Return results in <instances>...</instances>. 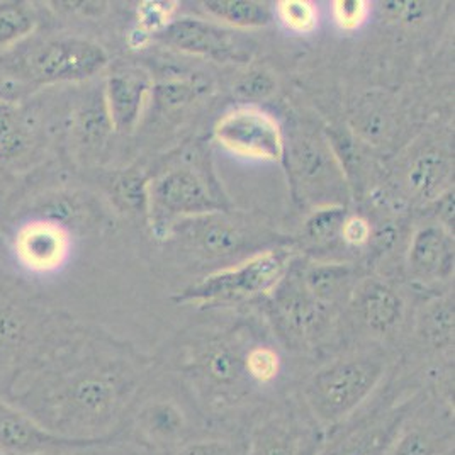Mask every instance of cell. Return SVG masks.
<instances>
[{"instance_id":"obj_41","label":"cell","mask_w":455,"mask_h":455,"mask_svg":"<svg viewBox=\"0 0 455 455\" xmlns=\"http://www.w3.org/2000/svg\"><path fill=\"white\" fill-rule=\"evenodd\" d=\"M451 455H454V454H451Z\"/></svg>"},{"instance_id":"obj_11","label":"cell","mask_w":455,"mask_h":455,"mask_svg":"<svg viewBox=\"0 0 455 455\" xmlns=\"http://www.w3.org/2000/svg\"><path fill=\"white\" fill-rule=\"evenodd\" d=\"M355 320L372 335L391 333L403 318L404 304L396 289L376 279L357 285L352 292Z\"/></svg>"},{"instance_id":"obj_26","label":"cell","mask_w":455,"mask_h":455,"mask_svg":"<svg viewBox=\"0 0 455 455\" xmlns=\"http://www.w3.org/2000/svg\"><path fill=\"white\" fill-rule=\"evenodd\" d=\"M277 16L287 29L299 35L313 33L318 24L313 4L306 0H281L277 4Z\"/></svg>"},{"instance_id":"obj_15","label":"cell","mask_w":455,"mask_h":455,"mask_svg":"<svg viewBox=\"0 0 455 455\" xmlns=\"http://www.w3.org/2000/svg\"><path fill=\"white\" fill-rule=\"evenodd\" d=\"M184 225H189L188 238L208 257L235 255L247 243V235L242 227L218 212L184 220Z\"/></svg>"},{"instance_id":"obj_35","label":"cell","mask_w":455,"mask_h":455,"mask_svg":"<svg viewBox=\"0 0 455 455\" xmlns=\"http://www.w3.org/2000/svg\"><path fill=\"white\" fill-rule=\"evenodd\" d=\"M74 206L68 203V201H65V199H55V201H52L48 206H46V214L52 218V220H55V221H63V220H68V218H72L74 216Z\"/></svg>"},{"instance_id":"obj_23","label":"cell","mask_w":455,"mask_h":455,"mask_svg":"<svg viewBox=\"0 0 455 455\" xmlns=\"http://www.w3.org/2000/svg\"><path fill=\"white\" fill-rule=\"evenodd\" d=\"M35 28L31 12L16 2L0 4V46L28 36Z\"/></svg>"},{"instance_id":"obj_14","label":"cell","mask_w":455,"mask_h":455,"mask_svg":"<svg viewBox=\"0 0 455 455\" xmlns=\"http://www.w3.org/2000/svg\"><path fill=\"white\" fill-rule=\"evenodd\" d=\"M454 262V245L442 227L421 228L410 247V268L421 281L445 279Z\"/></svg>"},{"instance_id":"obj_13","label":"cell","mask_w":455,"mask_h":455,"mask_svg":"<svg viewBox=\"0 0 455 455\" xmlns=\"http://www.w3.org/2000/svg\"><path fill=\"white\" fill-rule=\"evenodd\" d=\"M148 91V80L141 74L123 72L109 76L106 84V108L109 123L116 132H133L140 121Z\"/></svg>"},{"instance_id":"obj_9","label":"cell","mask_w":455,"mask_h":455,"mask_svg":"<svg viewBox=\"0 0 455 455\" xmlns=\"http://www.w3.org/2000/svg\"><path fill=\"white\" fill-rule=\"evenodd\" d=\"M100 442H84L55 435L31 415L0 401V451L7 455H44L84 449Z\"/></svg>"},{"instance_id":"obj_1","label":"cell","mask_w":455,"mask_h":455,"mask_svg":"<svg viewBox=\"0 0 455 455\" xmlns=\"http://www.w3.org/2000/svg\"><path fill=\"white\" fill-rule=\"evenodd\" d=\"M384 378V363L371 357L331 362L311 376L303 391L304 410L323 430H335L355 417Z\"/></svg>"},{"instance_id":"obj_29","label":"cell","mask_w":455,"mask_h":455,"mask_svg":"<svg viewBox=\"0 0 455 455\" xmlns=\"http://www.w3.org/2000/svg\"><path fill=\"white\" fill-rule=\"evenodd\" d=\"M331 12L337 26L343 31H355L369 16V4L365 0H335Z\"/></svg>"},{"instance_id":"obj_17","label":"cell","mask_w":455,"mask_h":455,"mask_svg":"<svg viewBox=\"0 0 455 455\" xmlns=\"http://www.w3.org/2000/svg\"><path fill=\"white\" fill-rule=\"evenodd\" d=\"M203 5L212 20H220L235 29L264 28L272 20V12L266 2L208 0Z\"/></svg>"},{"instance_id":"obj_19","label":"cell","mask_w":455,"mask_h":455,"mask_svg":"<svg viewBox=\"0 0 455 455\" xmlns=\"http://www.w3.org/2000/svg\"><path fill=\"white\" fill-rule=\"evenodd\" d=\"M65 251L61 235L53 228H35L22 238V257L29 266H57Z\"/></svg>"},{"instance_id":"obj_40","label":"cell","mask_w":455,"mask_h":455,"mask_svg":"<svg viewBox=\"0 0 455 455\" xmlns=\"http://www.w3.org/2000/svg\"><path fill=\"white\" fill-rule=\"evenodd\" d=\"M0 455H7V454H4V452H2V451H0Z\"/></svg>"},{"instance_id":"obj_28","label":"cell","mask_w":455,"mask_h":455,"mask_svg":"<svg viewBox=\"0 0 455 455\" xmlns=\"http://www.w3.org/2000/svg\"><path fill=\"white\" fill-rule=\"evenodd\" d=\"M177 2H162V0H148L141 2L138 14H140V28L148 36L152 33L164 31L172 22V18L177 11Z\"/></svg>"},{"instance_id":"obj_18","label":"cell","mask_w":455,"mask_h":455,"mask_svg":"<svg viewBox=\"0 0 455 455\" xmlns=\"http://www.w3.org/2000/svg\"><path fill=\"white\" fill-rule=\"evenodd\" d=\"M140 425L143 434L152 442L167 443L182 434L186 427V418L172 403H155L141 413Z\"/></svg>"},{"instance_id":"obj_36","label":"cell","mask_w":455,"mask_h":455,"mask_svg":"<svg viewBox=\"0 0 455 455\" xmlns=\"http://www.w3.org/2000/svg\"><path fill=\"white\" fill-rule=\"evenodd\" d=\"M20 331V320L11 313H0V340H9Z\"/></svg>"},{"instance_id":"obj_6","label":"cell","mask_w":455,"mask_h":455,"mask_svg":"<svg viewBox=\"0 0 455 455\" xmlns=\"http://www.w3.org/2000/svg\"><path fill=\"white\" fill-rule=\"evenodd\" d=\"M109 58L87 39L63 38L43 44L28 61L29 76L41 84L82 82L97 76Z\"/></svg>"},{"instance_id":"obj_31","label":"cell","mask_w":455,"mask_h":455,"mask_svg":"<svg viewBox=\"0 0 455 455\" xmlns=\"http://www.w3.org/2000/svg\"><path fill=\"white\" fill-rule=\"evenodd\" d=\"M235 91L243 99H264L275 91V82L266 72L253 70L236 82Z\"/></svg>"},{"instance_id":"obj_16","label":"cell","mask_w":455,"mask_h":455,"mask_svg":"<svg viewBox=\"0 0 455 455\" xmlns=\"http://www.w3.org/2000/svg\"><path fill=\"white\" fill-rule=\"evenodd\" d=\"M301 279L323 307L340 303L355 289V270L348 264H315L304 272Z\"/></svg>"},{"instance_id":"obj_21","label":"cell","mask_w":455,"mask_h":455,"mask_svg":"<svg viewBox=\"0 0 455 455\" xmlns=\"http://www.w3.org/2000/svg\"><path fill=\"white\" fill-rule=\"evenodd\" d=\"M451 164L442 153L427 152L418 156L410 171V188L419 196H432L445 182Z\"/></svg>"},{"instance_id":"obj_10","label":"cell","mask_w":455,"mask_h":455,"mask_svg":"<svg viewBox=\"0 0 455 455\" xmlns=\"http://www.w3.org/2000/svg\"><path fill=\"white\" fill-rule=\"evenodd\" d=\"M454 454V421L449 413L427 411L418 404L382 455Z\"/></svg>"},{"instance_id":"obj_7","label":"cell","mask_w":455,"mask_h":455,"mask_svg":"<svg viewBox=\"0 0 455 455\" xmlns=\"http://www.w3.org/2000/svg\"><path fill=\"white\" fill-rule=\"evenodd\" d=\"M148 204L155 225L220 212L221 204L209 194L201 179L190 171H172L148 184Z\"/></svg>"},{"instance_id":"obj_33","label":"cell","mask_w":455,"mask_h":455,"mask_svg":"<svg viewBox=\"0 0 455 455\" xmlns=\"http://www.w3.org/2000/svg\"><path fill=\"white\" fill-rule=\"evenodd\" d=\"M340 236L348 245L362 247L371 240V227L361 216H350L341 227Z\"/></svg>"},{"instance_id":"obj_39","label":"cell","mask_w":455,"mask_h":455,"mask_svg":"<svg viewBox=\"0 0 455 455\" xmlns=\"http://www.w3.org/2000/svg\"><path fill=\"white\" fill-rule=\"evenodd\" d=\"M58 454H61V452H55V454H44V455H58Z\"/></svg>"},{"instance_id":"obj_5","label":"cell","mask_w":455,"mask_h":455,"mask_svg":"<svg viewBox=\"0 0 455 455\" xmlns=\"http://www.w3.org/2000/svg\"><path fill=\"white\" fill-rule=\"evenodd\" d=\"M324 430L299 411H281L260 418L250 430L245 455H320Z\"/></svg>"},{"instance_id":"obj_38","label":"cell","mask_w":455,"mask_h":455,"mask_svg":"<svg viewBox=\"0 0 455 455\" xmlns=\"http://www.w3.org/2000/svg\"><path fill=\"white\" fill-rule=\"evenodd\" d=\"M2 250H5V238H4V235L0 233V251Z\"/></svg>"},{"instance_id":"obj_3","label":"cell","mask_w":455,"mask_h":455,"mask_svg":"<svg viewBox=\"0 0 455 455\" xmlns=\"http://www.w3.org/2000/svg\"><path fill=\"white\" fill-rule=\"evenodd\" d=\"M216 141L243 158L277 164L284 158L281 124L259 108H238L225 114L214 126Z\"/></svg>"},{"instance_id":"obj_24","label":"cell","mask_w":455,"mask_h":455,"mask_svg":"<svg viewBox=\"0 0 455 455\" xmlns=\"http://www.w3.org/2000/svg\"><path fill=\"white\" fill-rule=\"evenodd\" d=\"M347 211L341 206L318 209L306 221V235L316 243H328L340 236L341 227L347 220Z\"/></svg>"},{"instance_id":"obj_8","label":"cell","mask_w":455,"mask_h":455,"mask_svg":"<svg viewBox=\"0 0 455 455\" xmlns=\"http://www.w3.org/2000/svg\"><path fill=\"white\" fill-rule=\"evenodd\" d=\"M158 38L173 48L214 61H238L248 58V46L236 31L199 20H172Z\"/></svg>"},{"instance_id":"obj_30","label":"cell","mask_w":455,"mask_h":455,"mask_svg":"<svg viewBox=\"0 0 455 455\" xmlns=\"http://www.w3.org/2000/svg\"><path fill=\"white\" fill-rule=\"evenodd\" d=\"M117 199L123 201L128 208H141L145 203H148V184L140 175H124L119 179L116 186Z\"/></svg>"},{"instance_id":"obj_12","label":"cell","mask_w":455,"mask_h":455,"mask_svg":"<svg viewBox=\"0 0 455 455\" xmlns=\"http://www.w3.org/2000/svg\"><path fill=\"white\" fill-rule=\"evenodd\" d=\"M272 292L277 318L292 337L307 339L320 328L324 307L309 294L301 277L285 274Z\"/></svg>"},{"instance_id":"obj_25","label":"cell","mask_w":455,"mask_h":455,"mask_svg":"<svg viewBox=\"0 0 455 455\" xmlns=\"http://www.w3.org/2000/svg\"><path fill=\"white\" fill-rule=\"evenodd\" d=\"M26 147L20 114L9 102H0V160L16 156Z\"/></svg>"},{"instance_id":"obj_27","label":"cell","mask_w":455,"mask_h":455,"mask_svg":"<svg viewBox=\"0 0 455 455\" xmlns=\"http://www.w3.org/2000/svg\"><path fill=\"white\" fill-rule=\"evenodd\" d=\"M245 372L257 382H270L275 379L281 369V361L275 350L268 347H255L245 355Z\"/></svg>"},{"instance_id":"obj_37","label":"cell","mask_w":455,"mask_h":455,"mask_svg":"<svg viewBox=\"0 0 455 455\" xmlns=\"http://www.w3.org/2000/svg\"><path fill=\"white\" fill-rule=\"evenodd\" d=\"M162 92V100L169 102V104H179L188 100L190 95V87L188 85H167L164 89H160Z\"/></svg>"},{"instance_id":"obj_32","label":"cell","mask_w":455,"mask_h":455,"mask_svg":"<svg viewBox=\"0 0 455 455\" xmlns=\"http://www.w3.org/2000/svg\"><path fill=\"white\" fill-rule=\"evenodd\" d=\"M175 455H238L229 440L201 438L182 445Z\"/></svg>"},{"instance_id":"obj_2","label":"cell","mask_w":455,"mask_h":455,"mask_svg":"<svg viewBox=\"0 0 455 455\" xmlns=\"http://www.w3.org/2000/svg\"><path fill=\"white\" fill-rule=\"evenodd\" d=\"M291 255L283 250L259 251L242 264L216 270L186 287L173 301L196 306L240 303L272 292L284 279Z\"/></svg>"},{"instance_id":"obj_34","label":"cell","mask_w":455,"mask_h":455,"mask_svg":"<svg viewBox=\"0 0 455 455\" xmlns=\"http://www.w3.org/2000/svg\"><path fill=\"white\" fill-rule=\"evenodd\" d=\"M421 5L419 2H386L382 9L395 20H417L421 16Z\"/></svg>"},{"instance_id":"obj_20","label":"cell","mask_w":455,"mask_h":455,"mask_svg":"<svg viewBox=\"0 0 455 455\" xmlns=\"http://www.w3.org/2000/svg\"><path fill=\"white\" fill-rule=\"evenodd\" d=\"M245 365L228 347H212L203 357V372L216 387H233L240 382Z\"/></svg>"},{"instance_id":"obj_4","label":"cell","mask_w":455,"mask_h":455,"mask_svg":"<svg viewBox=\"0 0 455 455\" xmlns=\"http://www.w3.org/2000/svg\"><path fill=\"white\" fill-rule=\"evenodd\" d=\"M415 399H406L391 408L348 419L324 438L320 455H382L398 434L404 419L417 408Z\"/></svg>"},{"instance_id":"obj_22","label":"cell","mask_w":455,"mask_h":455,"mask_svg":"<svg viewBox=\"0 0 455 455\" xmlns=\"http://www.w3.org/2000/svg\"><path fill=\"white\" fill-rule=\"evenodd\" d=\"M421 335L435 347L451 345L454 340V307L451 303L432 304L421 323Z\"/></svg>"}]
</instances>
